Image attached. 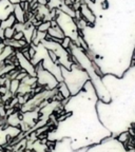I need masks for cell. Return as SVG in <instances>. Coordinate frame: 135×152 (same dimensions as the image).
Listing matches in <instances>:
<instances>
[{
	"label": "cell",
	"instance_id": "8992f818",
	"mask_svg": "<svg viewBox=\"0 0 135 152\" xmlns=\"http://www.w3.org/2000/svg\"><path fill=\"white\" fill-rule=\"evenodd\" d=\"M22 38H24V33L23 32H16V33L14 34V37H13V39H15V40H20V39H22Z\"/></svg>",
	"mask_w": 135,
	"mask_h": 152
},
{
	"label": "cell",
	"instance_id": "30bf717a",
	"mask_svg": "<svg viewBox=\"0 0 135 152\" xmlns=\"http://www.w3.org/2000/svg\"><path fill=\"white\" fill-rule=\"evenodd\" d=\"M3 152V151H2ZM4 152H11V151H4Z\"/></svg>",
	"mask_w": 135,
	"mask_h": 152
},
{
	"label": "cell",
	"instance_id": "ba28073f",
	"mask_svg": "<svg viewBox=\"0 0 135 152\" xmlns=\"http://www.w3.org/2000/svg\"><path fill=\"white\" fill-rule=\"evenodd\" d=\"M129 137V135L127 134V133H123V134H121L120 136H119V140H123V142H126V140Z\"/></svg>",
	"mask_w": 135,
	"mask_h": 152
},
{
	"label": "cell",
	"instance_id": "7a4b0ae2",
	"mask_svg": "<svg viewBox=\"0 0 135 152\" xmlns=\"http://www.w3.org/2000/svg\"><path fill=\"white\" fill-rule=\"evenodd\" d=\"M58 92L61 94V96L63 98L70 97V95H71V91H70L69 87L66 86V83H63V80H62L61 83H59V86H58Z\"/></svg>",
	"mask_w": 135,
	"mask_h": 152
},
{
	"label": "cell",
	"instance_id": "277c9868",
	"mask_svg": "<svg viewBox=\"0 0 135 152\" xmlns=\"http://www.w3.org/2000/svg\"><path fill=\"white\" fill-rule=\"evenodd\" d=\"M51 28V21H42L39 26H37V31L41 33H47L49 28Z\"/></svg>",
	"mask_w": 135,
	"mask_h": 152
},
{
	"label": "cell",
	"instance_id": "9c48e42d",
	"mask_svg": "<svg viewBox=\"0 0 135 152\" xmlns=\"http://www.w3.org/2000/svg\"><path fill=\"white\" fill-rule=\"evenodd\" d=\"M24 152H32V150H28V149H26V151H24Z\"/></svg>",
	"mask_w": 135,
	"mask_h": 152
},
{
	"label": "cell",
	"instance_id": "3957f363",
	"mask_svg": "<svg viewBox=\"0 0 135 152\" xmlns=\"http://www.w3.org/2000/svg\"><path fill=\"white\" fill-rule=\"evenodd\" d=\"M19 85H20V80L18 79H12L11 80V83H9V92L12 93V94H17V91H18V88H19Z\"/></svg>",
	"mask_w": 135,
	"mask_h": 152
},
{
	"label": "cell",
	"instance_id": "5b68a950",
	"mask_svg": "<svg viewBox=\"0 0 135 152\" xmlns=\"http://www.w3.org/2000/svg\"><path fill=\"white\" fill-rule=\"evenodd\" d=\"M16 33L14 26H9V28H4V38L5 39H12L14 37V34Z\"/></svg>",
	"mask_w": 135,
	"mask_h": 152
},
{
	"label": "cell",
	"instance_id": "6da1fadb",
	"mask_svg": "<svg viewBox=\"0 0 135 152\" xmlns=\"http://www.w3.org/2000/svg\"><path fill=\"white\" fill-rule=\"evenodd\" d=\"M47 34L53 38H59V39H63L66 37V34L62 31V28H60L59 26H55V28H50L49 31H47Z\"/></svg>",
	"mask_w": 135,
	"mask_h": 152
},
{
	"label": "cell",
	"instance_id": "52a82bcc",
	"mask_svg": "<svg viewBox=\"0 0 135 152\" xmlns=\"http://www.w3.org/2000/svg\"><path fill=\"white\" fill-rule=\"evenodd\" d=\"M108 7H109V3H108V0H102V2H101V9L107 10Z\"/></svg>",
	"mask_w": 135,
	"mask_h": 152
}]
</instances>
